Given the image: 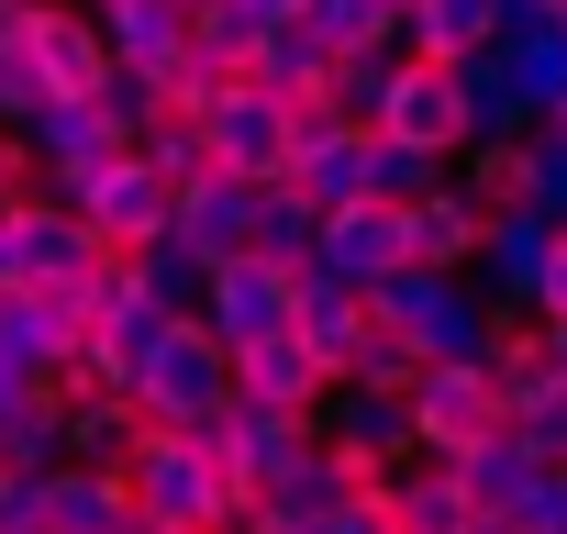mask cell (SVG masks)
<instances>
[{
  "label": "cell",
  "instance_id": "6da1fadb",
  "mask_svg": "<svg viewBox=\"0 0 567 534\" xmlns=\"http://www.w3.org/2000/svg\"><path fill=\"white\" fill-rule=\"evenodd\" d=\"M123 412H145V423H212V412H234V335H223V324H178V312H156Z\"/></svg>",
  "mask_w": 567,
  "mask_h": 534
},
{
  "label": "cell",
  "instance_id": "7a4b0ae2",
  "mask_svg": "<svg viewBox=\"0 0 567 534\" xmlns=\"http://www.w3.org/2000/svg\"><path fill=\"white\" fill-rule=\"evenodd\" d=\"M323 267H334V279H423V201L401 189V178H368V189H346L323 223Z\"/></svg>",
  "mask_w": 567,
  "mask_h": 534
},
{
  "label": "cell",
  "instance_id": "3957f363",
  "mask_svg": "<svg viewBox=\"0 0 567 534\" xmlns=\"http://www.w3.org/2000/svg\"><path fill=\"white\" fill-rule=\"evenodd\" d=\"M412 434H434L445 456H501V445H523V401H512L501 357H434V368H423V401H412Z\"/></svg>",
  "mask_w": 567,
  "mask_h": 534
},
{
  "label": "cell",
  "instance_id": "277c9868",
  "mask_svg": "<svg viewBox=\"0 0 567 534\" xmlns=\"http://www.w3.org/2000/svg\"><path fill=\"white\" fill-rule=\"evenodd\" d=\"M134 490L156 501V523H234V468L212 423H145L134 434Z\"/></svg>",
  "mask_w": 567,
  "mask_h": 534
},
{
  "label": "cell",
  "instance_id": "5b68a950",
  "mask_svg": "<svg viewBox=\"0 0 567 534\" xmlns=\"http://www.w3.org/2000/svg\"><path fill=\"white\" fill-rule=\"evenodd\" d=\"M312 279H323V256H301V245H234V256H212V324L223 335L301 324Z\"/></svg>",
  "mask_w": 567,
  "mask_h": 534
},
{
  "label": "cell",
  "instance_id": "8992f818",
  "mask_svg": "<svg viewBox=\"0 0 567 534\" xmlns=\"http://www.w3.org/2000/svg\"><path fill=\"white\" fill-rule=\"evenodd\" d=\"M467 123H478V101H467L456 57H412V68L379 79V134H390L401 156H456Z\"/></svg>",
  "mask_w": 567,
  "mask_h": 534
},
{
  "label": "cell",
  "instance_id": "52a82bcc",
  "mask_svg": "<svg viewBox=\"0 0 567 534\" xmlns=\"http://www.w3.org/2000/svg\"><path fill=\"white\" fill-rule=\"evenodd\" d=\"M334 390V357L312 346V324H267V335H234V401H256V412H312Z\"/></svg>",
  "mask_w": 567,
  "mask_h": 534
},
{
  "label": "cell",
  "instance_id": "ba28073f",
  "mask_svg": "<svg viewBox=\"0 0 567 534\" xmlns=\"http://www.w3.org/2000/svg\"><path fill=\"white\" fill-rule=\"evenodd\" d=\"M79 234H90V245H156V234H178V178H167L156 156L101 167V178L79 189Z\"/></svg>",
  "mask_w": 567,
  "mask_h": 534
},
{
  "label": "cell",
  "instance_id": "9c48e42d",
  "mask_svg": "<svg viewBox=\"0 0 567 534\" xmlns=\"http://www.w3.org/2000/svg\"><path fill=\"white\" fill-rule=\"evenodd\" d=\"M212 167H234V178H256V189H278V178H290L301 167V123H290V101H278V90H245V101H212Z\"/></svg>",
  "mask_w": 567,
  "mask_h": 534
},
{
  "label": "cell",
  "instance_id": "30bf717a",
  "mask_svg": "<svg viewBox=\"0 0 567 534\" xmlns=\"http://www.w3.org/2000/svg\"><path fill=\"white\" fill-rule=\"evenodd\" d=\"M256 212H267V189L256 178H234V167H200V178H178V245L212 267V256H234V245H256Z\"/></svg>",
  "mask_w": 567,
  "mask_h": 534
},
{
  "label": "cell",
  "instance_id": "8fae6325",
  "mask_svg": "<svg viewBox=\"0 0 567 534\" xmlns=\"http://www.w3.org/2000/svg\"><path fill=\"white\" fill-rule=\"evenodd\" d=\"M501 34V0H412V57H478Z\"/></svg>",
  "mask_w": 567,
  "mask_h": 534
},
{
  "label": "cell",
  "instance_id": "7c38bea8",
  "mask_svg": "<svg viewBox=\"0 0 567 534\" xmlns=\"http://www.w3.org/2000/svg\"><path fill=\"white\" fill-rule=\"evenodd\" d=\"M478 245H489V201H445L434 189L423 201V267H467Z\"/></svg>",
  "mask_w": 567,
  "mask_h": 534
},
{
  "label": "cell",
  "instance_id": "4fadbf2b",
  "mask_svg": "<svg viewBox=\"0 0 567 534\" xmlns=\"http://www.w3.org/2000/svg\"><path fill=\"white\" fill-rule=\"evenodd\" d=\"M390 23H401V0H323V12H312V45H334V57H379Z\"/></svg>",
  "mask_w": 567,
  "mask_h": 534
},
{
  "label": "cell",
  "instance_id": "5bb4252c",
  "mask_svg": "<svg viewBox=\"0 0 567 534\" xmlns=\"http://www.w3.org/2000/svg\"><path fill=\"white\" fill-rule=\"evenodd\" d=\"M534 301H545V324L567 335V223H556V234L534 245Z\"/></svg>",
  "mask_w": 567,
  "mask_h": 534
},
{
  "label": "cell",
  "instance_id": "9a60e30c",
  "mask_svg": "<svg viewBox=\"0 0 567 534\" xmlns=\"http://www.w3.org/2000/svg\"><path fill=\"white\" fill-rule=\"evenodd\" d=\"M534 178H545L534 156H489V178H478V201H489V212H523V201H534Z\"/></svg>",
  "mask_w": 567,
  "mask_h": 534
},
{
  "label": "cell",
  "instance_id": "2e32d148",
  "mask_svg": "<svg viewBox=\"0 0 567 534\" xmlns=\"http://www.w3.org/2000/svg\"><path fill=\"white\" fill-rule=\"evenodd\" d=\"M0 201H23V145L0 134Z\"/></svg>",
  "mask_w": 567,
  "mask_h": 534
},
{
  "label": "cell",
  "instance_id": "e0dca14e",
  "mask_svg": "<svg viewBox=\"0 0 567 534\" xmlns=\"http://www.w3.org/2000/svg\"><path fill=\"white\" fill-rule=\"evenodd\" d=\"M156 534H223V523H156Z\"/></svg>",
  "mask_w": 567,
  "mask_h": 534
},
{
  "label": "cell",
  "instance_id": "ac0fdd59",
  "mask_svg": "<svg viewBox=\"0 0 567 534\" xmlns=\"http://www.w3.org/2000/svg\"><path fill=\"white\" fill-rule=\"evenodd\" d=\"M556 145H567V90H556Z\"/></svg>",
  "mask_w": 567,
  "mask_h": 534
},
{
  "label": "cell",
  "instance_id": "d6986e66",
  "mask_svg": "<svg viewBox=\"0 0 567 534\" xmlns=\"http://www.w3.org/2000/svg\"><path fill=\"white\" fill-rule=\"evenodd\" d=\"M0 501H12V456H0Z\"/></svg>",
  "mask_w": 567,
  "mask_h": 534
},
{
  "label": "cell",
  "instance_id": "ffe728a7",
  "mask_svg": "<svg viewBox=\"0 0 567 534\" xmlns=\"http://www.w3.org/2000/svg\"><path fill=\"white\" fill-rule=\"evenodd\" d=\"M545 12H556V23H567V0H545Z\"/></svg>",
  "mask_w": 567,
  "mask_h": 534
},
{
  "label": "cell",
  "instance_id": "44dd1931",
  "mask_svg": "<svg viewBox=\"0 0 567 534\" xmlns=\"http://www.w3.org/2000/svg\"><path fill=\"white\" fill-rule=\"evenodd\" d=\"M401 12H412V0H401Z\"/></svg>",
  "mask_w": 567,
  "mask_h": 534
}]
</instances>
